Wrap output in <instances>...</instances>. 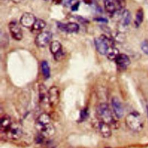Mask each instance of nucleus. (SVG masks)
<instances>
[{
    "mask_svg": "<svg viewBox=\"0 0 148 148\" xmlns=\"http://www.w3.org/2000/svg\"><path fill=\"white\" fill-rule=\"evenodd\" d=\"M35 127L39 133L42 134L46 138L53 136L55 132L51 118L46 112L42 113L38 116L35 122Z\"/></svg>",
    "mask_w": 148,
    "mask_h": 148,
    "instance_id": "f257e3e1",
    "label": "nucleus"
},
{
    "mask_svg": "<svg viewBox=\"0 0 148 148\" xmlns=\"http://www.w3.org/2000/svg\"><path fill=\"white\" fill-rule=\"evenodd\" d=\"M96 112L100 121L109 124L110 126L116 128L118 126V123L112 115L109 105L105 103H102L97 107Z\"/></svg>",
    "mask_w": 148,
    "mask_h": 148,
    "instance_id": "f03ea898",
    "label": "nucleus"
},
{
    "mask_svg": "<svg viewBox=\"0 0 148 148\" xmlns=\"http://www.w3.org/2000/svg\"><path fill=\"white\" fill-rule=\"evenodd\" d=\"M127 127L134 132H140L143 128V122L142 116L138 112L133 111L129 113L125 118Z\"/></svg>",
    "mask_w": 148,
    "mask_h": 148,
    "instance_id": "7ed1b4c3",
    "label": "nucleus"
},
{
    "mask_svg": "<svg viewBox=\"0 0 148 148\" xmlns=\"http://www.w3.org/2000/svg\"><path fill=\"white\" fill-rule=\"evenodd\" d=\"M94 44L96 50L101 55H107L109 48L113 46L111 40L104 35L94 39Z\"/></svg>",
    "mask_w": 148,
    "mask_h": 148,
    "instance_id": "20e7f679",
    "label": "nucleus"
},
{
    "mask_svg": "<svg viewBox=\"0 0 148 148\" xmlns=\"http://www.w3.org/2000/svg\"><path fill=\"white\" fill-rule=\"evenodd\" d=\"M104 1L106 11L111 15L121 10L125 6L124 0H104Z\"/></svg>",
    "mask_w": 148,
    "mask_h": 148,
    "instance_id": "39448f33",
    "label": "nucleus"
},
{
    "mask_svg": "<svg viewBox=\"0 0 148 148\" xmlns=\"http://www.w3.org/2000/svg\"><path fill=\"white\" fill-rule=\"evenodd\" d=\"M49 104L52 107H55L59 104L60 100V92L58 87L53 86L48 90Z\"/></svg>",
    "mask_w": 148,
    "mask_h": 148,
    "instance_id": "423d86ee",
    "label": "nucleus"
},
{
    "mask_svg": "<svg viewBox=\"0 0 148 148\" xmlns=\"http://www.w3.org/2000/svg\"><path fill=\"white\" fill-rule=\"evenodd\" d=\"M6 135L10 140H19L23 135V130L21 125L17 122L12 123L9 130Z\"/></svg>",
    "mask_w": 148,
    "mask_h": 148,
    "instance_id": "0eeeda50",
    "label": "nucleus"
},
{
    "mask_svg": "<svg viewBox=\"0 0 148 148\" xmlns=\"http://www.w3.org/2000/svg\"><path fill=\"white\" fill-rule=\"evenodd\" d=\"M52 34L49 31H43L37 35L35 39V43L39 47H45L51 41Z\"/></svg>",
    "mask_w": 148,
    "mask_h": 148,
    "instance_id": "6e6552de",
    "label": "nucleus"
},
{
    "mask_svg": "<svg viewBox=\"0 0 148 148\" xmlns=\"http://www.w3.org/2000/svg\"><path fill=\"white\" fill-rule=\"evenodd\" d=\"M10 34L13 39L16 41H20L23 38V32L20 26L16 21H11L8 24Z\"/></svg>",
    "mask_w": 148,
    "mask_h": 148,
    "instance_id": "1a4fd4ad",
    "label": "nucleus"
},
{
    "mask_svg": "<svg viewBox=\"0 0 148 148\" xmlns=\"http://www.w3.org/2000/svg\"><path fill=\"white\" fill-rule=\"evenodd\" d=\"M112 108L115 115L118 119L122 118L124 116V108L121 101L116 97H113L111 101Z\"/></svg>",
    "mask_w": 148,
    "mask_h": 148,
    "instance_id": "9d476101",
    "label": "nucleus"
},
{
    "mask_svg": "<svg viewBox=\"0 0 148 148\" xmlns=\"http://www.w3.org/2000/svg\"><path fill=\"white\" fill-rule=\"evenodd\" d=\"M36 20L37 19L35 18V16L32 13L26 12L21 16L20 19V23L24 27L32 28Z\"/></svg>",
    "mask_w": 148,
    "mask_h": 148,
    "instance_id": "9b49d317",
    "label": "nucleus"
},
{
    "mask_svg": "<svg viewBox=\"0 0 148 148\" xmlns=\"http://www.w3.org/2000/svg\"><path fill=\"white\" fill-rule=\"evenodd\" d=\"M118 67L120 70H124L126 69L130 65L131 61L130 58L125 54H120L115 61Z\"/></svg>",
    "mask_w": 148,
    "mask_h": 148,
    "instance_id": "f8f14e48",
    "label": "nucleus"
},
{
    "mask_svg": "<svg viewBox=\"0 0 148 148\" xmlns=\"http://www.w3.org/2000/svg\"><path fill=\"white\" fill-rule=\"evenodd\" d=\"M57 27L61 31L67 33L77 32L79 30V26L75 23H68L64 24L62 23H57Z\"/></svg>",
    "mask_w": 148,
    "mask_h": 148,
    "instance_id": "ddd939ff",
    "label": "nucleus"
},
{
    "mask_svg": "<svg viewBox=\"0 0 148 148\" xmlns=\"http://www.w3.org/2000/svg\"><path fill=\"white\" fill-rule=\"evenodd\" d=\"M1 124H0V131L1 133L6 134L9 130L12 125V119L8 115L4 114L1 117Z\"/></svg>",
    "mask_w": 148,
    "mask_h": 148,
    "instance_id": "4468645a",
    "label": "nucleus"
},
{
    "mask_svg": "<svg viewBox=\"0 0 148 148\" xmlns=\"http://www.w3.org/2000/svg\"><path fill=\"white\" fill-rule=\"evenodd\" d=\"M111 126L108 123L100 121L98 124V129L101 136L103 138H108L112 136Z\"/></svg>",
    "mask_w": 148,
    "mask_h": 148,
    "instance_id": "2eb2a0df",
    "label": "nucleus"
},
{
    "mask_svg": "<svg viewBox=\"0 0 148 148\" xmlns=\"http://www.w3.org/2000/svg\"><path fill=\"white\" fill-rule=\"evenodd\" d=\"M39 99L41 103L47 102L49 103L48 90L45 85L42 84L39 85Z\"/></svg>",
    "mask_w": 148,
    "mask_h": 148,
    "instance_id": "dca6fc26",
    "label": "nucleus"
},
{
    "mask_svg": "<svg viewBox=\"0 0 148 148\" xmlns=\"http://www.w3.org/2000/svg\"><path fill=\"white\" fill-rule=\"evenodd\" d=\"M131 20V13L128 10H124L123 11L121 17V24L124 26H128L130 24Z\"/></svg>",
    "mask_w": 148,
    "mask_h": 148,
    "instance_id": "f3484780",
    "label": "nucleus"
},
{
    "mask_svg": "<svg viewBox=\"0 0 148 148\" xmlns=\"http://www.w3.org/2000/svg\"><path fill=\"white\" fill-rule=\"evenodd\" d=\"M119 54H120V52H119V51L118 48L115 47L114 46H111L109 48L106 56L109 60L115 61Z\"/></svg>",
    "mask_w": 148,
    "mask_h": 148,
    "instance_id": "a211bd4d",
    "label": "nucleus"
},
{
    "mask_svg": "<svg viewBox=\"0 0 148 148\" xmlns=\"http://www.w3.org/2000/svg\"><path fill=\"white\" fill-rule=\"evenodd\" d=\"M62 50V45L59 41H53L50 45V51L53 56Z\"/></svg>",
    "mask_w": 148,
    "mask_h": 148,
    "instance_id": "6ab92c4d",
    "label": "nucleus"
},
{
    "mask_svg": "<svg viewBox=\"0 0 148 148\" xmlns=\"http://www.w3.org/2000/svg\"><path fill=\"white\" fill-rule=\"evenodd\" d=\"M144 18V13L142 8H140L136 12L135 15V19L134 21V24L136 27H138L142 23Z\"/></svg>",
    "mask_w": 148,
    "mask_h": 148,
    "instance_id": "aec40b11",
    "label": "nucleus"
},
{
    "mask_svg": "<svg viewBox=\"0 0 148 148\" xmlns=\"http://www.w3.org/2000/svg\"><path fill=\"white\" fill-rule=\"evenodd\" d=\"M41 70L43 76L45 79L49 78L50 77V69L47 61H43L41 63Z\"/></svg>",
    "mask_w": 148,
    "mask_h": 148,
    "instance_id": "412c9836",
    "label": "nucleus"
},
{
    "mask_svg": "<svg viewBox=\"0 0 148 148\" xmlns=\"http://www.w3.org/2000/svg\"><path fill=\"white\" fill-rule=\"evenodd\" d=\"M45 21L42 19H37L33 25L32 29L35 31H40L43 29L46 26Z\"/></svg>",
    "mask_w": 148,
    "mask_h": 148,
    "instance_id": "4be33fe9",
    "label": "nucleus"
},
{
    "mask_svg": "<svg viewBox=\"0 0 148 148\" xmlns=\"http://www.w3.org/2000/svg\"><path fill=\"white\" fill-rule=\"evenodd\" d=\"M9 44L8 36L6 33H4L3 31L1 32V46L5 47Z\"/></svg>",
    "mask_w": 148,
    "mask_h": 148,
    "instance_id": "5701e85b",
    "label": "nucleus"
},
{
    "mask_svg": "<svg viewBox=\"0 0 148 148\" xmlns=\"http://www.w3.org/2000/svg\"><path fill=\"white\" fill-rule=\"evenodd\" d=\"M46 138V137H45L43 135H42V134L39 132V133L36 136V137H35L34 140H35V143H36L37 144L42 145L45 142V140Z\"/></svg>",
    "mask_w": 148,
    "mask_h": 148,
    "instance_id": "b1692460",
    "label": "nucleus"
},
{
    "mask_svg": "<svg viewBox=\"0 0 148 148\" xmlns=\"http://www.w3.org/2000/svg\"><path fill=\"white\" fill-rule=\"evenodd\" d=\"M80 1V0H63V5L67 7L72 8L74 5Z\"/></svg>",
    "mask_w": 148,
    "mask_h": 148,
    "instance_id": "393cba45",
    "label": "nucleus"
},
{
    "mask_svg": "<svg viewBox=\"0 0 148 148\" xmlns=\"http://www.w3.org/2000/svg\"><path fill=\"white\" fill-rule=\"evenodd\" d=\"M141 50L145 54L148 55V40H145L141 43Z\"/></svg>",
    "mask_w": 148,
    "mask_h": 148,
    "instance_id": "a878e982",
    "label": "nucleus"
},
{
    "mask_svg": "<svg viewBox=\"0 0 148 148\" xmlns=\"http://www.w3.org/2000/svg\"><path fill=\"white\" fill-rule=\"evenodd\" d=\"M64 56H65V54L63 52V50H61L58 53H57L56 54L54 55V58L55 60L57 61H60L64 58Z\"/></svg>",
    "mask_w": 148,
    "mask_h": 148,
    "instance_id": "bb28decb",
    "label": "nucleus"
},
{
    "mask_svg": "<svg viewBox=\"0 0 148 148\" xmlns=\"http://www.w3.org/2000/svg\"><path fill=\"white\" fill-rule=\"evenodd\" d=\"M87 111L86 110H83L82 111H81V117L80 119L82 121L85 120V119L87 118Z\"/></svg>",
    "mask_w": 148,
    "mask_h": 148,
    "instance_id": "cd10ccee",
    "label": "nucleus"
},
{
    "mask_svg": "<svg viewBox=\"0 0 148 148\" xmlns=\"http://www.w3.org/2000/svg\"><path fill=\"white\" fill-rule=\"evenodd\" d=\"M95 20L97 21L102 22V23H107L108 21V20L104 17H97V18L95 19Z\"/></svg>",
    "mask_w": 148,
    "mask_h": 148,
    "instance_id": "c85d7f7f",
    "label": "nucleus"
},
{
    "mask_svg": "<svg viewBox=\"0 0 148 148\" xmlns=\"http://www.w3.org/2000/svg\"><path fill=\"white\" fill-rule=\"evenodd\" d=\"M63 0H53V2L55 4H59L62 3Z\"/></svg>",
    "mask_w": 148,
    "mask_h": 148,
    "instance_id": "c756f323",
    "label": "nucleus"
},
{
    "mask_svg": "<svg viewBox=\"0 0 148 148\" xmlns=\"http://www.w3.org/2000/svg\"><path fill=\"white\" fill-rule=\"evenodd\" d=\"M146 109H147V118H148V102H147V103Z\"/></svg>",
    "mask_w": 148,
    "mask_h": 148,
    "instance_id": "7c9ffc66",
    "label": "nucleus"
},
{
    "mask_svg": "<svg viewBox=\"0 0 148 148\" xmlns=\"http://www.w3.org/2000/svg\"><path fill=\"white\" fill-rule=\"evenodd\" d=\"M20 0H14V1L15 2H16V3H18V2H19Z\"/></svg>",
    "mask_w": 148,
    "mask_h": 148,
    "instance_id": "2f4dec72",
    "label": "nucleus"
},
{
    "mask_svg": "<svg viewBox=\"0 0 148 148\" xmlns=\"http://www.w3.org/2000/svg\"><path fill=\"white\" fill-rule=\"evenodd\" d=\"M45 1H48V0H45Z\"/></svg>",
    "mask_w": 148,
    "mask_h": 148,
    "instance_id": "473e14b6",
    "label": "nucleus"
}]
</instances>
